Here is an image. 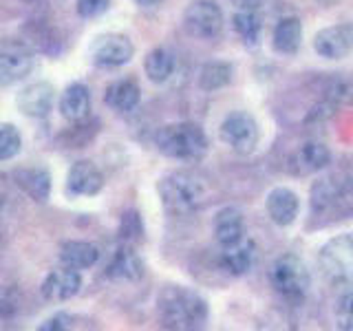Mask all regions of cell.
I'll return each instance as SVG.
<instances>
[{"label": "cell", "mask_w": 353, "mask_h": 331, "mask_svg": "<svg viewBox=\"0 0 353 331\" xmlns=\"http://www.w3.org/2000/svg\"><path fill=\"white\" fill-rule=\"evenodd\" d=\"M73 327V318L69 314H55L40 325V331H69Z\"/></svg>", "instance_id": "33"}, {"label": "cell", "mask_w": 353, "mask_h": 331, "mask_svg": "<svg viewBox=\"0 0 353 331\" xmlns=\"http://www.w3.org/2000/svg\"><path fill=\"white\" fill-rule=\"evenodd\" d=\"M254 245L252 239H241L234 245H228L221 252V265H223V270L230 274V276H243L248 274L252 263H254Z\"/></svg>", "instance_id": "22"}, {"label": "cell", "mask_w": 353, "mask_h": 331, "mask_svg": "<svg viewBox=\"0 0 353 331\" xmlns=\"http://www.w3.org/2000/svg\"><path fill=\"white\" fill-rule=\"evenodd\" d=\"M104 102L115 113H132L141 102V88L135 80L124 77V80H115L106 86Z\"/></svg>", "instance_id": "18"}, {"label": "cell", "mask_w": 353, "mask_h": 331, "mask_svg": "<svg viewBox=\"0 0 353 331\" xmlns=\"http://www.w3.org/2000/svg\"><path fill=\"white\" fill-rule=\"evenodd\" d=\"M318 3H320V5H325V7H334V5L338 3V0H318Z\"/></svg>", "instance_id": "36"}, {"label": "cell", "mask_w": 353, "mask_h": 331, "mask_svg": "<svg viewBox=\"0 0 353 331\" xmlns=\"http://www.w3.org/2000/svg\"><path fill=\"white\" fill-rule=\"evenodd\" d=\"M55 102V88L49 82H33L27 84L16 97V106L22 115L33 117V119H44Z\"/></svg>", "instance_id": "13"}, {"label": "cell", "mask_w": 353, "mask_h": 331, "mask_svg": "<svg viewBox=\"0 0 353 331\" xmlns=\"http://www.w3.org/2000/svg\"><path fill=\"white\" fill-rule=\"evenodd\" d=\"M60 261L75 270H91L99 261V248L88 241H64L60 245Z\"/></svg>", "instance_id": "23"}, {"label": "cell", "mask_w": 353, "mask_h": 331, "mask_svg": "<svg viewBox=\"0 0 353 331\" xmlns=\"http://www.w3.org/2000/svg\"><path fill=\"white\" fill-rule=\"evenodd\" d=\"M174 55L165 49V47H154L146 60H143V71H146V77L152 84H163L168 82L172 73H174Z\"/></svg>", "instance_id": "25"}, {"label": "cell", "mask_w": 353, "mask_h": 331, "mask_svg": "<svg viewBox=\"0 0 353 331\" xmlns=\"http://www.w3.org/2000/svg\"><path fill=\"white\" fill-rule=\"evenodd\" d=\"M265 212H268L274 225L290 228L301 214V199L290 188H274L265 197Z\"/></svg>", "instance_id": "15"}, {"label": "cell", "mask_w": 353, "mask_h": 331, "mask_svg": "<svg viewBox=\"0 0 353 331\" xmlns=\"http://www.w3.org/2000/svg\"><path fill=\"white\" fill-rule=\"evenodd\" d=\"M157 316L163 329L196 331L208 325V301L192 287L165 285L157 296Z\"/></svg>", "instance_id": "1"}, {"label": "cell", "mask_w": 353, "mask_h": 331, "mask_svg": "<svg viewBox=\"0 0 353 331\" xmlns=\"http://www.w3.org/2000/svg\"><path fill=\"white\" fill-rule=\"evenodd\" d=\"M157 192L161 199V205L168 210L170 214H188L201 208L210 190L201 177L188 170H174L163 174L157 183Z\"/></svg>", "instance_id": "2"}, {"label": "cell", "mask_w": 353, "mask_h": 331, "mask_svg": "<svg viewBox=\"0 0 353 331\" xmlns=\"http://www.w3.org/2000/svg\"><path fill=\"white\" fill-rule=\"evenodd\" d=\"M110 0H75L77 14L82 18H97L108 9Z\"/></svg>", "instance_id": "32"}, {"label": "cell", "mask_w": 353, "mask_h": 331, "mask_svg": "<svg viewBox=\"0 0 353 331\" xmlns=\"http://www.w3.org/2000/svg\"><path fill=\"white\" fill-rule=\"evenodd\" d=\"M60 115L69 121H84L91 113V91L82 82H73L60 95Z\"/></svg>", "instance_id": "19"}, {"label": "cell", "mask_w": 353, "mask_h": 331, "mask_svg": "<svg viewBox=\"0 0 353 331\" xmlns=\"http://www.w3.org/2000/svg\"><path fill=\"white\" fill-rule=\"evenodd\" d=\"M183 29L196 40H212L223 31V11L214 0H192L183 11Z\"/></svg>", "instance_id": "8"}, {"label": "cell", "mask_w": 353, "mask_h": 331, "mask_svg": "<svg viewBox=\"0 0 353 331\" xmlns=\"http://www.w3.org/2000/svg\"><path fill=\"white\" fill-rule=\"evenodd\" d=\"M20 148H22L20 130L14 124H9V121H0V161L16 159Z\"/></svg>", "instance_id": "28"}, {"label": "cell", "mask_w": 353, "mask_h": 331, "mask_svg": "<svg viewBox=\"0 0 353 331\" xmlns=\"http://www.w3.org/2000/svg\"><path fill=\"white\" fill-rule=\"evenodd\" d=\"M22 296L20 290L14 285H3L0 287V320H11L20 312Z\"/></svg>", "instance_id": "29"}, {"label": "cell", "mask_w": 353, "mask_h": 331, "mask_svg": "<svg viewBox=\"0 0 353 331\" xmlns=\"http://www.w3.org/2000/svg\"><path fill=\"white\" fill-rule=\"evenodd\" d=\"M132 3H135L137 7H154L159 0H132Z\"/></svg>", "instance_id": "35"}, {"label": "cell", "mask_w": 353, "mask_h": 331, "mask_svg": "<svg viewBox=\"0 0 353 331\" xmlns=\"http://www.w3.org/2000/svg\"><path fill=\"white\" fill-rule=\"evenodd\" d=\"M25 3H38V0H25Z\"/></svg>", "instance_id": "37"}, {"label": "cell", "mask_w": 353, "mask_h": 331, "mask_svg": "<svg viewBox=\"0 0 353 331\" xmlns=\"http://www.w3.org/2000/svg\"><path fill=\"white\" fill-rule=\"evenodd\" d=\"M106 276L110 281H124V283H135L143 276V263L130 243H121L113 252V257H110L106 265Z\"/></svg>", "instance_id": "16"}, {"label": "cell", "mask_w": 353, "mask_h": 331, "mask_svg": "<svg viewBox=\"0 0 353 331\" xmlns=\"http://www.w3.org/2000/svg\"><path fill=\"white\" fill-rule=\"evenodd\" d=\"M314 51L325 60H345L353 51V25H331L314 36Z\"/></svg>", "instance_id": "10"}, {"label": "cell", "mask_w": 353, "mask_h": 331, "mask_svg": "<svg viewBox=\"0 0 353 331\" xmlns=\"http://www.w3.org/2000/svg\"><path fill=\"white\" fill-rule=\"evenodd\" d=\"M104 188V174L93 161L80 159L66 172L64 190L69 197H95Z\"/></svg>", "instance_id": "12"}, {"label": "cell", "mask_w": 353, "mask_h": 331, "mask_svg": "<svg viewBox=\"0 0 353 331\" xmlns=\"http://www.w3.org/2000/svg\"><path fill=\"white\" fill-rule=\"evenodd\" d=\"M135 44L124 33H102L88 47V60L97 69H117L132 60Z\"/></svg>", "instance_id": "7"}, {"label": "cell", "mask_w": 353, "mask_h": 331, "mask_svg": "<svg viewBox=\"0 0 353 331\" xmlns=\"http://www.w3.org/2000/svg\"><path fill=\"white\" fill-rule=\"evenodd\" d=\"M219 137L230 150L236 154H250L256 150L261 141L259 121L248 110H232L219 126Z\"/></svg>", "instance_id": "6"}, {"label": "cell", "mask_w": 353, "mask_h": 331, "mask_svg": "<svg viewBox=\"0 0 353 331\" xmlns=\"http://www.w3.org/2000/svg\"><path fill=\"white\" fill-rule=\"evenodd\" d=\"M303 42V22L296 16H287L276 22L272 31V47L281 55H294Z\"/></svg>", "instance_id": "21"}, {"label": "cell", "mask_w": 353, "mask_h": 331, "mask_svg": "<svg viewBox=\"0 0 353 331\" xmlns=\"http://www.w3.org/2000/svg\"><path fill=\"white\" fill-rule=\"evenodd\" d=\"M119 239L121 243H139L143 239V223H141V217L130 210L124 217H121V223H119Z\"/></svg>", "instance_id": "30"}, {"label": "cell", "mask_w": 353, "mask_h": 331, "mask_svg": "<svg viewBox=\"0 0 353 331\" xmlns=\"http://www.w3.org/2000/svg\"><path fill=\"white\" fill-rule=\"evenodd\" d=\"M236 11H256L263 0H230Z\"/></svg>", "instance_id": "34"}, {"label": "cell", "mask_w": 353, "mask_h": 331, "mask_svg": "<svg viewBox=\"0 0 353 331\" xmlns=\"http://www.w3.org/2000/svg\"><path fill=\"white\" fill-rule=\"evenodd\" d=\"M336 316H338V327L345 331H353V292L345 294L338 301L336 307Z\"/></svg>", "instance_id": "31"}, {"label": "cell", "mask_w": 353, "mask_h": 331, "mask_svg": "<svg viewBox=\"0 0 353 331\" xmlns=\"http://www.w3.org/2000/svg\"><path fill=\"white\" fill-rule=\"evenodd\" d=\"M270 281L276 294H281L287 303H303L312 287V274L296 254H283L272 265Z\"/></svg>", "instance_id": "4"}, {"label": "cell", "mask_w": 353, "mask_h": 331, "mask_svg": "<svg viewBox=\"0 0 353 331\" xmlns=\"http://www.w3.org/2000/svg\"><path fill=\"white\" fill-rule=\"evenodd\" d=\"M33 51L20 40L0 42V88L14 86L31 73Z\"/></svg>", "instance_id": "9"}, {"label": "cell", "mask_w": 353, "mask_h": 331, "mask_svg": "<svg viewBox=\"0 0 353 331\" xmlns=\"http://www.w3.org/2000/svg\"><path fill=\"white\" fill-rule=\"evenodd\" d=\"M154 146L168 159L194 161L208 152L210 141L205 130L194 121H176V124H165L157 130Z\"/></svg>", "instance_id": "3"}, {"label": "cell", "mask_w": 353, "mask_h": 331, "mask_svg": "<svg viewBox=\"0 0 353 331\" xmlns=\"http://www.w3.org/2000/svg\"><path fill=\"white\" fill-rule=\"evenodd\" d=\"M232 29L236 31V36L243 40L245 47H259L263 25L256 11H236L232 16Z\"/></svg>", "instance_id": "27"}, {"label": "cell", "mask_w": 353, "mask_h": 331, "mask_svg": "<svg viewBox=\"0 0 353 331\" xmlns=\"http://www.w3.org/2000/svg\"><path fill=\"white\" fill-rule=\"evenodd\" d=\"M345 203V188L334 183V179H318L312 185V210L314 214L336 212Z\"/></svg>", "instance_id": "24"}, {"label": "cell", "mask_w": 353, "mask_h": 331, "mask_svg": "<svg viewBox=\"0 0 353 331\" xmlns=\"http://www.w3.org/2000/svg\"><path fill=\"white\" fill-rule=\"evenodd\" d=\"M329 163H331V150L327 143L307 141L290 157L287 168L296 177H307V174H316L320 170H325Z\"/></svg>", "instance_id": "14"}, {"label": "cell", "mask_w": 353, "mask_h": 331, "mask_svg": "<svg viewBox=\"0 0 353 331\" xmlns=\"http://www.w3.org/2000/svg\"><path fill=\"white\" fill-rule=\"evenodd\" d=\"M16 185L25 192L31 201L38 203H47V199L51 197V174L47 168H20L16 174Z\"/></svg>", "instance_id": "20"}, {"label": "cell", "mask_w": 353, "mask_h": 331, "mask_svg": "<svg viewBox=\"0 0 353 331\" xmlns=\"http://www.w3.org/2000/svg\"><path fill=\"white\" fill-rule=\"evenodd\" d=\"M212 234L221 248L234 245L241 239H245V217L234 205L221 208L212 221Z\"/></svg>", "instance_id": "17"}, {"label": "cell", "mask_w": 353, "mask_h": 331, "mask_svg": "<svg viewBox=\"0 0 353 331\" xmlns=\"http://www.w3.org/2000/svg\"><path fill=\"white\" fill-rule=\"evenodd\" d=\"M318 265L334 285H353V232L329 239L318 252Z\"/></svg>", "instance_id": "5"}, {"label": "cell", "mask_w": 353, "mask_h": 331, "mask_svg": "<svg viewBox=\"0 0 353 331\" xmlns=\"http://www.w3.org/2000/svg\"><path fill=\"white\" fill-rule=\"evenodd\" d=\"M82 290V274L80 270L62 265L58 270H51L42 281V298L49 303H64L71 301L73 296H77Z\"/></svg>", "instance_id": "11"}, {"label": "cell", "mask_w": 353, "mask_h": 331, "mask_svg": "<svg viewBox=\"0 0 353 331\" xmlns=\"http://www.w3.org/2000/svg\"><path fill=\"white\" fill-rule=\"evenodd\" d=\"M232 77H234V66L230 62L223 60L208 62L199 71V88L205 93L221 91V88H225L232 82Z\"/></svg>", "instance_id": "26"}]
</instances>
